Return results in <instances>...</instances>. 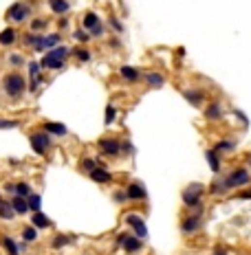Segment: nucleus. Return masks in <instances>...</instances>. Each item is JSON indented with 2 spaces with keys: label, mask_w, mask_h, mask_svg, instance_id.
Segmentation results:
<instances>
[{
  "label": "nucleus",
  "mask_w": 251,
  "mask_h": 255,
  "mask_svg": "<svg viewBox=\"0 0 251 255\" xmlns=\"http://www.w3.org/2000/svg\"><path fill=\"white\" fill-rule=\"evenodd\" d=\"M227 191H234V189H247L251 185V172L247 167H234L227 176L223 178Z\"/></svg>",
  "instance_id": "1"
},
{
  "label": "nucleus",
  "mask_w": 251,
  "mask_h": 255,
  "mask_svg": "<svg viewBox=\"0 0 251 255\" xmlns=\"http://www.w3.org/2000/svg\"><path fill=\"white\" fill-rule=\"evenodd\" d=\"M203 196H205V185L203 183H190L187 187L183 189V194H181V198H183V205L190 209H196L203 205Z\"/></svg>",
  "instance_id": "2"
},
{
  "label": "nucleus",
  "mask_w": 251,
  "mask_h": 255,
  "mask_svg": "<svg viewBox=\"0 0 251 255\" xmlns=\"http://www.w3.org/2000/svg\"><path fill=\"white\" fill-rule=\"evenodd\" d=\"M2 88H5L7 97L18 99L20 95L24 93V88H27V81H24V77L20 75V73H11V75H7L5 80H2Z\"/></svg>",
  "instance_id": "3"
},
{
  "label": "nucleus",
  "mask_w": 251,
  "mask_h": 255,
  "mask_svg": "<svg viewBox=\"0 0 251 255\" xmlns=\"http://www.w3.org/2000/svg\"><path fill=\"white\" fill-rule=\"evenodd\" d=\"M201 227H203V205H201V207H196L194 213H190V216L181 222V233H185V236H192V233H196Z\"/></svg>",
  "instance_id": "4"
},
{
  "label": "nucleus",
  "mask_w": 251,
  "mask_h": 255,
  "mask_svg": "<svg viewBox=\"0 0 251 255\" xmlns=\"http://www.w3.org/2000/svg\"><path fill=\"white\" fill-rule=\"evenodd\" d=\"M29 143H31V150H33L35 154H40V156L47 154L49 147L53 145L51 134L49 132H33L31 137H29Z\"/></svg>",
  "instance_id": "5"
},
{
  "label": "nucleus",
  "mask_w": 251,
  "mask_h": 255,
  "mask_svg": "<svg viewBox=\"0 0 251 255\" xmlns=\"http://www.w3.org/2000/svg\"><path fill=\"white\" fill-rule=\"evenodd\" d=\"M7 20L9 22H24V20L29 18V5H24V2H16V5H11L9 9H7Z\"/></svg>",
  "instance_id": "6"
},
{
  "label": "nucleus",
  "mask_w": 251,
  "mask_h": 255,
  "mask_svg": "<svg viewBox=\"0 0 251 255\" xmlns=\"http://www.w3.org/2000/svg\"><path fill=\"white\" fill-rule=\"evenodd\" d=\"M126 222H128L130 227H133V231H134V236L137 238H148V227H146V222L141 220V216H139V213H126Z\"/></svg>",
  "instance_id": "7"
},
{
  "label": "nucleus",
  "mask_w": 251,
  "mask_h": 255,
  "mask_svg": "<svg viewBox=\"0 0 251 255\" xmlns=\"http://www.w3.org/2000/svg\"><path fill=\"white\" fill-rule=\"evenodd\" d=\"M100 150L104 152V154H108V156H117L119 152H121V147H123V141H119V139H113V137H104V139H100Z\"/></svg>",
  "instance_id": "8"
},
{
  "label": "nucleus",
  "mask_w": 251,
  "mask_h": 255,
  "mask_svg": "<svg viewBox=\"0 0 251 255\" xmlns=\"http://www.w3.org/2000/svg\"><path fill=\"white\" fill-rule=\"evenodd\" d=\"M203 114H205L207 121H223L225 119V106L220 104V101H209V104L205 106Z\"/></svg>",
  "instance_id": "9"
},
{
  "label": "nucleus",
  "mask_w": 251,
  "mask_h": 255,
  "mask_svg": "<svg viewBox=\"0 0 251 255\" xmlns=\"http://www.w3.org/2000/svg\"><path fill=\"white\" fill-rule=\"evenodd\" d=\"M40 64H42V68H47V71H60L62 66H64V60H60V57L55 55V51H47L44 53V57L40 60Z\"/></svg>",
  "instance_id": "10"
},
{
  "label": "nucleus",
  "mask_w": 251,
  "mask_h": 255,
  "mask_svg": "<svg viewBox=\"0 0 251 255\" xmlns=\"http://www.w3.org/2000/svg\"><path fill=\"white\" fill-rule=\"evenodd\" d=\"M205 159L209 163V170L214 174H220V170H223V154H218L214 147H209V150H205Z\"/></svg>",
  "instance_id": "11"
},
{
  "label": "nucleus",
  "mask_w": 251,
  "mask_h": 255,
  "mask_svg": "<svg viewBox=\"0 0 251 255\" xmlns=\"http://www.w3.org/2000/svg\"><path fill=\"white\" fill-rule=\"evenodd\" d=\"M126 191H128V200H134V203H143V200H148V191H146V187H143L141 183H130L128 187H126Z\"/></svg>",
  "instance_id": "12"
},
{
  "label": "nucleus",
  "mask_w": 251,
  "mask_h": 255,
  "mask_svg": "<svg viewBox=\"0 0 251 255\" xmlns=\"http://www.w3.org/2000/svg\"><path fill=\"white\" fill-rule=\"evenodd\" d=\"M62 42V35L60 33H49V35H42V40H40L38 48L35 51H51V48L60 47Z\"/></svg>",
  "instance_id": "13"
},
{
  "label": "nucleus",
  "mask_w": 251,
  "mask_h": 255,
  "mask_svg": "<svg viewBox=\"0 0 251 255\" xmlns=\"http://www.w3.org/2000/svg\"><path fill=\"white\" fill-rule=\"evenodd\" d=\"M183 97L190 101L194 108H201V106H203V101H205V93H203V90H196V88L183 90Z\"/></svg>",
  "instance_id": "14"
},
{
  "label": "nucleus",
  "mask_w": 251,
  "mask_h": 255,
  "mask_svg": "<svg viewBox=\"0 0 251 255\" xmlns=\"http://www.w3.org/2000/svg\"><path fill=\"white\" fill-rule=\"evenodd\" d=\"M44 132H49L51 137H67L68 128L64 123H55V121H47L44 123Z\"/></svg>",
  "instance_id": "15"
},
{
  "label": "nucleus",
  "mask_w": 251,
  "mask_h": 255,
  "mask_svg": "<svg viewBox=\"0 0 251 255\" xmlns=\"http://www.w3.org/2000/svg\"><path fill=\"white\" fill-rule=\"evenodd\" d=\"M90 178L95 180V183L106 185V183H110V180H113V174H110V172L106 170L104 165H100V167H95V170L90 172Z\"/></svg>",
  "instance_id": "16"
},
{
  "label": "nucleus",
  "mask_w": 251,
  "mask_h": 255,
  "mask_svg": "<svg viewBox=\"0 0 251 255\" xmlns=\"http://www.w3.org/2000/svg\"><path fill=\"white\" fill-rule=\"evenodd\" d=\"M214 150L218 154H232V152H236V141L234 139H220V141L214 143Z\"/></svg>",
  "instance_id": "17"
},
{
  "label": "nucleus",
  "mask_w": 251,
  "mask_h": 255,
  "mask_svg": "<svg viewBox=\"0 0 251 255\" xmlns=\"http://www.w3.org/2000/svg\"><path fill=\"white\" fill-rule=\"evenodd\" d=\"M49 9L57 16H64L71 9V2H68V0H49Z\"/></svg>",
  "instance_id": "18"
},
{
  "label": "nucleus",
  "mask_w": 251,
  "mask_h": 255,
  "mask_svg": "<svg viewBox=\"0 0 251 255\" xmlns=\"http://www.w3.org/2000/svg\"><path fill=\"white\" fill-rule=\"evenodd\" d=\"M119 75H121L126 81H139L141 80V71L134 68V66H121L119 68Z\"/></svg>",
  "instance_id": "19"
},
{
  "label": "nucleus",
  "mask_w": 251,
  "mask_h": 255,
  "mask_svg": "<svg viewBox=\"0 0 251 255\" xmlns=\"http://www.w3.org/2000/svg\"><path fill=\"white\" fill-rule=\"evenodd\" d=\"M16 216H18V213H16L11 200H0V218H2V220H14Z\"/></svg>",
  "instance_id": "20"
},
{
  "label": "nucleus",
  "mask_w": 251,
  "mask_h": 255,
  "mask_svg": "<svg viewBox=\"0 0 251 255\" xmlns=\"http://www.w3.org/2000/svg\"><path fill=\"white\" fill-rule=\"evenodd\" d=\"M16 40H18V33H16L14 27L2 29V31H0V44H2V47H11Z\"/></svg>",
  "instance_id": "21"
},
{
  "label": "nucleus",
  "mask_w": 251,
  "mask_h": 255,
  "mask_svg": "<svg viewBox=\"0 0 251 255\" xmlns=\"http://www.w3.org/2000/svg\"><path fill=\"white\" fill-rule=\"evenodd\" d=\"M143 246V240L137 236H128V240H126V244H123V251L126 253H137L139 249Z\"/></svg>",
  "instance_id": "22"
},
{
  "label": "nucleus",
  "mask_w": 251,
  "mask_h": 255,
  "mask_svg": "<svg viewBox=\"0 0 251 255\" xmlns=\"http://www.w3.org/2000/svg\"><path fill=\"white\" fill-rule=\"evenodd\" d=\"M11 205H14L18 216H24V213L29 211V200L22 198V196H14V198H11Z\"/></svg>",
  "instance_id": "23"
},
{
  "label": "nucleus",
  "mask_w": 251,
  "mask_h": 255,
  "mask_svg": "<svg viewBox=\"0 0 251 255\" xmlns=\"http://www.w3.org/2000/svg\"><path fill=\"white\" fill-rule=\"evenodd\" d=\"M146 81H148V86H154V88H161V86L166 84L163 75H161V73H156V71L146 73Z\"/></svg>",
  "instance_id": "24"
},
{
  "label": "nucleus",
  "mask_w": 251,
  "mask_h": 255,
  "mask_svg": "<svg viewBox=\"0 0 251 255\" xmlns=\"http://www.w3.org/2000/svg\"><path fill=\"white\" fill-rule=\"evenodd\" d=\"M97 24H100V16H97L95 11H88V14H84V22H82V27H84L86 31L95 29Z\"/></svg>",
  "instance_id": "25"
},
{
  "label": "nucleus",
  "mask_w": 251,
  "mask_h": 255,
  "mask_svg": "<svg viewBox=\"0 0 251 255\" xmlns=\"http://www.w3.org/2000/svg\"><path fill=\"white\" fill-rule=\"evenodd\" d=\"M31 224H33V227H38V229H49L51 227V220H49L47 216H44V213H33V216H31Z\"/></svg>",
  "instance_id": "26"
},
{
  "label": "nucleus",
  "mask_w": 251,
  "mask_h": 255,
  "mask_svg": "<svg viewBox=\"0 0 251 255\" xmlns=\"http://www.w3.org/2000/svg\"><path fill=\"white\" fill-rule=\"evenodd\" d=\"M2 246H5V249H7V253H11V255H18V253H20L18 242H16L14 238H9V236H5V238H2Z\"/></svg>",
  "instance_id": "27"
},
{
  "label": "nucleus",
  "mask_w": 251,
  "mask_h": 255,
  "mask_svg": "<svg viewBox=\"0 0 251 255\" xmlns=\"http://www.w3.org/2000/svg\"><path fill=\"white\" fill-rule=\"evenodd\" d=\"M40 40H42V35H38L35 31H29V33L24 35V44H27V47H31V48H38Z\"/></svg>",
  "instance_id": "28"
},
{
  "label": "nucleus",
  "mask_w": 251,
  "mask_h": 255,
  "mask_svg": "<svg viewBox=\"0 0 251 255\" xmlns=\"http://www.w3.org/2000/svg\"><path fill=\"white\" fill-rule=\"evenodd\" d=\"M27 200H29V211L38 213V211H40V207H42V198H40L38 194H31Z\"/></svg>",
  "instance_id": "29"
},
{
  "label": "nucleus",
  "mask_w": 251,
  "mask_h": 255,
  "mask_svg": "<svg viewBox=\"0 0 251 255\" xmlns=\"http://www.w3.org/2000/svg\"><path fill=\"white\" fill-rule=\"evenodd\" d=\"M22 238L27 242H35L38 240V227H33V224H31V227H24L22 229Z\"/></svg>",
  "instance_id": "30"
},
{
  "label": "nucleus",
  "mask_w": 251,
  "mask_h": 255,
  "mask_svg": "<svg viewBox=\"0 0 251 255\" xmlns=\"http://www.w3.org/2000/svg\"><path fill=\"white\" fill-rule=\"evenodd\" d=\"M209 191H212V194H227V187H225V183H223V178H216L212 183V187H209Z\"/></svg>",
  "instance_id": "31"
},
{
  "label": "nucleus",
  "mask_w": 251,
  "mask_h": 255,
  "mask_svg": "<svg viewBox=\"0 0 251 255\" xmlns=\"http://www.w3.org/2000/svg\"><path fill=\"white\" fill-rule=\"evenodd\" d=\"M16 196L29 198V196H31V187H29V183H16Z\"/></svg>",
  "instance_id": "32"
},
{
  "label": "nucleus",
  "mask_w": 251,
  "mask_h": 255,
  "mask_svg": "<svg viewBox=\"0 0 251 255\" xmlns=\"http://www.w3.org/2000/svg\"><path fill=\"white\" fill-rule=\"evenodd\" d=\"M115 119H117V108L113 104L106 106V126H113Z\"/></svg>",
  "instance_id": "33"
},
{
  "label": "nucleus",
  "mask_w": 251,
  "mask_h": 255,
  "mask_svg": "<svg viewBox=\"0 0 251 255\" xmlns=\"http://www.w3.org/2000/svg\"><path fill=\"white\" fill-rule=\"evenodd\" d=\"M90 38H93V35H90V31H86L84 27H82V29H77V31H75V40H77V42L86 44Z\"/></svg>",
  "instance_id": "34"
},
{
  "label": "nucleus",
  "mask_w": 251,
  "mask_h": 255,
  "mask_svg": "<svg viewBox=\"0 0 251 255\" xmlns=\"http://www.w3.org/2000/svg\"><path fill=\"white\" fill-rule=\"evenodd\" d=\"M232 114H234V117L238 119V121L242 123V128H247V126H249V117H247V114L242 112L240 108H232Z\"/></svg>",
  "instance_id": "35"
},
{
  "label": "nucleus",
  "mask_w": 251,
  "mask_h": 255,
  "mask_svg": "<svg viewBox=\"0 0 251 255\" xmlns=\"http://www.w3.org/2000/svg\"><path fill=\"white\" fill-rule=\"evenodd\" d=\"M27 68H29V75H31V77H40V71H42V64H40V62H29V64H27Z\"/></svg>",
  "instance_id": "36"
},
{
  "label": "nucleus",
  "mask_w": 251,
  "mask_h": 255,
  "mask_svg": "<svg viewBox=\"0 0 251 255\" xmlns=\"http://www.w3.org/2000/svg\"><path fill=\"white\" fill-rule=\"evenodd\" d=\"M73 55H75L80 62H90V51H88V48H75Z\"/></svg>",
  "instance_id": "37"
},
{
  "label": "nucleus",
  "mask_w": 251,
  "mask_h": 255,
  "mask_svg": "<svg viewBox=\"0 0 251 255\" xmlns=\"http://www.w3.org/2000/svg\"><path fill=\"white\" fill-rule=\"evenodd\" d=\"M20 121H11V119H0V130H11V128H18Z\"/></svg>",
  "instance_id": "38"
},
{
  "label": "nucleus",
  "mask_w": 251,
  "mask_h": 255,
  "mask_svg": "<svg viewBox=\"0 0 251 255\" xmlns=\"http://www.w3.org/2000/svg\"><path fill=\"white\" fill-rule=\"evenodd\" d=\"M95 167H100V165H97V161H93V159H84V161H82V170H86L88 174L95 170Z\"/></svg>",
  "instance_id": "39"
},
{
  "label": "nucleus",
  "mask_w": 251,
  "mask_h": 255,
  "mask_svg": "<svg viewBox=\"0 0 251 255\" xmlns=\"http://www.w3.org/2000/svg\"><path fill=\"white\" fill-rule=\"evenodd\" d=\"M47 20H42V18H38V20H33V22H31V31H44V29H47Z\"/></svg>",
  "instance_id": "40"
},
{
  "label": "nucleus",
  "mask_w": 251,
  "mask_h": 255,
  "mask_svg": "<svg viewBox=\"0 0 251 255\" xmlns=\"http://www.w3.org/2000/svg\"><path fill=\"white\" fill-rule=\"evenodd\" d=\"M9 64H11V66H20V64H24L22 55H20V53H11V55H9Z\"/></svg>",
  "instance_id": "41"
},
{
  "label": "nucleus",
  "mask_w": 251,
  "mask_h": 255,
  "mask_svg": "<svg viewBox=\"0 0 251 255\" xmlns=\"http://www.w3.org/2000/svg\"><path fill=\"white\" fill-rule=\"evenodd\" d=\"M236 198L238 200H251V185L247 189H240V191L236 194Z\"/></svg>",
  "instance_id": "42"
},
{
  "label": "nucleus",
  "mask_w": 251,
  "mask_h": 255,
  "mask_svg": "<svg viewBox=\"0 0 251 255\" xmlns=\"http://www.w3.org/2000/svg\"><path fill=\"white\" fill-rule=\"evenodd\" d=\"M40 84H42V75H40V77H31V81H29V90H31V93H35Z\"/></svg>",
  "instance_id": "43"
},
{
  "label": "nucleus",
  "mask_w": 251,
  "mask_h": 255,
  "mask_svg": "<svg viewBox=\"0 0 251 255\" xmlns=\"http://www.w3.org/2000/svg\"><path fill=\"white\" fill-rule=\"evenodd\" d=\"M67 242H68V238H67V236H57L55 240H53V249H62V246L67 244Z\"/></svg>",
  "instance_id": "44"
},
{
  "label": "nucleus",
  "mask_w": 251,
  "mask_h": 255,
  "mask_svg": "<svg viewBox=\"0 0 251 255\" xmlns=\"http://www.w3.org/2000/svg\"><path fill=\"white\" fill-rule=\"evenodd\" d=\"M104 31H106V29H104V24L100 22L95 29H90V35H93V38H101V35H104Z\"/></svg>",
  "instance_id": "45"
},
{
  "label": "nucleus",
  "mask_w": 251,
  "mask_h": 255,
  "mask_svg": "<svg viewBox=\"0 0 251 255\" xmlns=\"http://www.w3.org/2000/svg\"><path fill=\"white\" fill-rule=\"evenodd\" d=\"M128 200V191H115V203H126Z\"/></svg>",
  "instance_id": "46"
},
{
  "label": "nucleus",
  "mask_w": 251,
  "mask_h": 255,
  "mask_svg": "<svg viewBox=\"0 0 251 255\" xmlns=\"http://www.w3.org/2000/svg\"><path fill=\"white\" fill-rule=\"evenodd\" d=\"M110 27H113L115 31H119V33H123V24L119 22L117 18H110Z\"/></svg>",
  "instance_id": "47"
},
{
  "label": "nucleus",
  "mask_w": 251,
  "mask_h": 255,
  "mask_svg": "<svg viewBox=\"0 0 251 255\" xmlns=\"http://www.w3.org/2000/svg\"><path fill=\"white\" fill-rule=\"evenodd\" d=\"M126 240H128V233H121V236L117 238V249H119V246L126 244Z\"/></svg>",
  "instance_id": "48"
},
{
  "label": "nucleus",
  "mask_w": 251,
  "mask_h": 255,
  "mask_svg": "<svg viewBox=\"0 0 251 255\" xmlns=\"http://www.w3.org/2000/svg\"><path fill=\"white\" fill-rule=\"evenodd\" d=\"M121 152H126V154H130V152H133V143H130V141H123V147H121Z\"/></svg>",
  "instance_id": "49"
},
{
  "label": "nucleus",
  "mask_w": 251,
  "mask_h": 255,
  "mask_svg": "<svg viewBox=\"0 0 251 255\" xmlns=\"http://www.w3.org/2000/svg\"><path fill=\"white\" fill-rule=\"evenodd\" d=\"M5 191H7V194H14L16 196V185L14 183H7L5 185Z\"/></svg>",
  "instance_id": "50"
},
{
  "label": "nucleus",
  "mask_w": 251,
  "mask_h": 255,
  "mask_svg": "<svg viewBox=\"0 0 251 255\" xmlns=\"http://www.w3.org/2000/svg\"><path fill=\"white\" fill-rule=\"evenodd\" d=\"M214 255H227V251H225V249H216V251H214Z\"/></svg>",
  "instance_id": "51"
},
{
  "label": "nucleus",
  "mask_w": 251,
  "mask_h": 255,
  "mask_svg": "<svg viewBox=\"0 0 251 255\" xmlns=\"http://www.w3.org/2000/svg\"><path fill=\"white\" fill-rule=\"evenodd\" d=\"M249 167H251V156H249Z\"/></svg>",
  "instance_id": "52"
},
{
  "label": "nucleus",
  "mask_w": 251,
  "mask_h": 255,
  "mask_svg": "<svg viewBox=\"0 0 251 255\" xmlns=\"http://www.w3.org/2000/svg\"><path fill=\"white\" fill-rule=\"evenodd\" d=\"M0 200H2V198H0Z\"/></svg>",
  "instance_id": "53"
}]
</instances>
